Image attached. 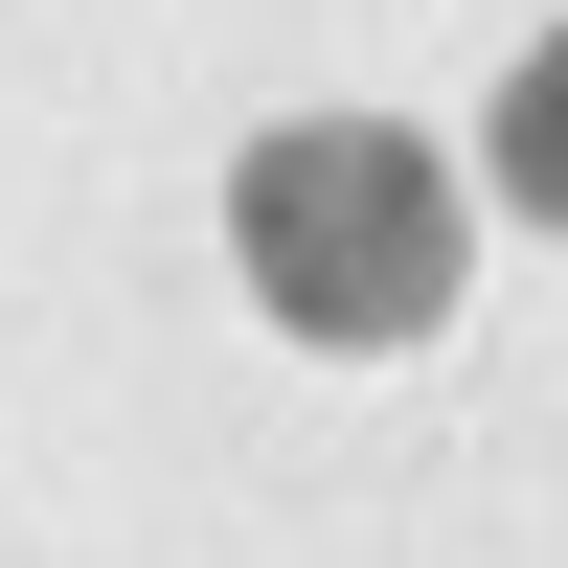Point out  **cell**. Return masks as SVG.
Returning a JSON list of instances; mask_svg holds the SVG:
<instances>
[{"label":"cell","mask_w":568,"mask_h":568,"mask_svg":"<svg viewBox=\"0 0 568 568\" xmlns=\"http://www.w3.org/2000/svg\"><path fill=\"white\" fill-rule=\"evenodd\" d=\"M227 251L318 364H387V342L455 318V160L409 114H273L227 160Z\"/></svg>","instance_id":"cell-1"},{"label":"cell","mask_w":568,"mask_h":568,"mask_svg":"<svg viewBox=\"0 0 568 568\" xmlns=\"http://www.w3.org/2000/svg\"><path fill=\"white\" fill-rule=\"evenodd\" d=\"M478 182H500L524 227H568V23L524 45V69H500V114H478Z\"/></svg>","instance_id":"cell-2"}]
</instances>
